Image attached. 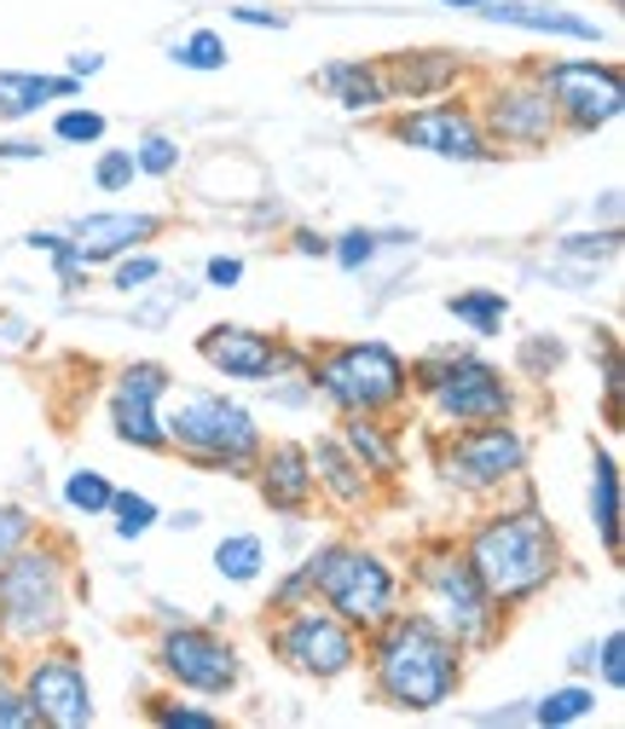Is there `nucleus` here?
Returning <instances> with one entry per match:
<instances>
[{"label": "nucleus", "mask_w": 625, "mask_h": 729, "mask_svg": "<svg viewBox=\"0 0 625 729\" xmlns=\"http://www.w3.org/2000/svg\"><path fill=\"white\" fill-rule=\"evenodd\" d=\"M371 683L400 713H435L463 683V648L429 614H382L371 637Z\"/></svg>", "instance_id": "nucleus-1"}, {"label": "nucleus", "mask_w": 625, "mask_h": 729, "mask_svg": "<svg viewBox=\"0 0 625 729\" xmlns=\"http://www.w3.org/2000/svg\"><path fill=\"white\" fill-rule=\"evenodd\" d=\"M134 174H139V169H134V151H105V157H99V169H93V180H99L105 192H123Z\"/></svg>", "instance_id": "nucleus-39"}, {"label": "nucleus", "mask_w": 625, "mask_h": 729, "mask_svg": "<svg viewBox=\"0 0 625 729\" xmlns=\"http://www.w3.org/2000/svg\"><path fill=\"white\" fill-rule=\"evenodd\" d=\"M197 354L232 382H267V377L285 371V348H278L267 331H250V324H209V331L197 336Z\"/></svg>", "instance_id": "nucleus-16"}, {"label": "nucleus", "mask_w": 625, "mask_h": 729, "mask_svg": "<svg viewBox=\"0 0 625 729\" xmlns=\"http://www.w3.org/2000/svg\"><path fill=\"white\" fill-rule=\"evenodd\" d=\"M238 24H250V30H290V18L285 12H267V7H232Z\"/></svg>", "instance_id": "nucleus-44"}, {"label": "nucleus", "mask_w": 625, "mask_h": 729, "mask_svg": "<svg viewBox=\"0 0 625 729\" xmlns=\"http://www.w3.org/2000/svg\"><path fill=\"white\" fill-rule=\"evenodd\" d=\"M111 516H116V533L123 539H139L157 526V504L146 493H111Z\"/></svg>", "instance_id": "nucleus-32"}, {"label": "nucleus", "mask_w": 625, "mask_h": 729, "mask_svg": "<svg viewBox=\"0 0 625 729\" xmlns=\"http://www.w3.org/2000/svg\"><path fill=\"white\" fill-rule=\"evenodd\" d=\"M238 278H244V261H238V255H215V261H209V284H220V290H232Z\"/></svg>", "instance_id": "nucleus-45"}, {"label": "nucleus", "mask_w": 625, "mask_h": 729, "mask_svg": "<svg viewBox=\"0 0 625 729\" xmlns=\"http://www.w3.org/2000/svg\"><path fill=\"white\" fill-rule=\"evenodd\" d=\"M169 394V371L163 364H128L123 382L111 394V429L123 445H139V452H163L169 435H163V412L157 400Z\"/></svg>", "instance_id": "nucleus-15"}, {"label": "nucleus", "mask_w": 625, "mask_h": 729, "mask_svg": "<svg viewBox=\"0 0 625 729\" xmlns=\"http://www.w3.org/2000/svg\"><path fill=\"white\" fill-rule=\"evenodd\" d=\"M325 88L342 111H382L389 105V81H382V65H366V58H342V65H325Z\"/></svg>", "instance_id": "nucleus-23"}, {"label": "nucleus", "mask_w": 625, "mask_h": 729, "mask_svg": "<svg viewBox=\"0 0 625 729\" xmlns=\"http://www.w3.org/2000/svg\"><path fill=\"white\" fill-rule=\"evenodd\" d=\"M591 521L602 533V551L620 556V463H614V452L591 458Z\"/></svg>", "instance_id": "nucleus-25"}, {"label": "nucleus", "mask_w": 625, "mask_h": 729, "mask_svg": "<svg viewBox=\"0 0 625 729\" xmlns=\"http://www.w3.org/2000/svg\"><path fill=\"white\" fill-rule=\"evenodd\" d=\"M412 382L435 400V412L447 423H498L510 417V382H504L498 364L458 354V348H435L417 359Z\"/></svg>", "instance_id": "nucleus-4"}, {"label": "nucleus", "mask_w": 625, "mask_h": 729, "mask_svg": "<svg viewBox=\"0 0 625 729\" xmlns=\"http://www.w3.org/2000/svg\"><path fill=\"white\" fill-rule=\"evenodd\" d=\"M308 382H313V389H325L342 412L377 417V412H389V405L406 400L412 371H406V359H400L389 342H348V348H336V354L319 359L308 371Z\"/></svg>", "instance_id": "nucleus-5"}, {"label": "nucleus", "mask_w": 625, "mask_h": 729, "mask_svg": "<svg viewBox=\"0 0 625 729\" xmlns=\"http://www.w3.org/2000/svg\"><path fill=\"white\" fill-rule=\"evenodd\" d=\"M42 718H35V706L24 701V688H7L0 683V729H35Z\"/></svg>", "instance_id": "nucleus-40"}, {"label": "nucleus", "mask_w": 625, "mask_h": 729, "mask_svg": "<svg viewBox=\"0 0 625 729\" xmlns=\"http://www.w3.org/2000/svg\"><path fill=\"white\" fill-rule=\"evenodd\" d=\"M53 267H58V284H65V290H82L93 261H88L82 250H76V238H65V243H58V250H53Z\"/></svg>", "instance_id": "nucleus-38"}, {"label": "nucleus", "mask_w": 625, "mask_h": 729, "mask_svg": "<svg viewBox=\"0 0 625 729\" xmlns=\"http://www.w3.org/2000/svg\"><path fill=\"white\" fill-rule=\"evenodd\" d=\"M447 313L463 324V331H475V336H498L504 319H510V301H504L498 290H463V296L447 301Z\"/></svg>", "instance_id": "nucleus-27"}, {"label": "nucleus", "mask_w": 625, "mask_h": 729, "mask_svg": "<svg viewBox=\"0 0 625 729\" xmlns=\"http://www.w3.org/2000/svg\"><path fill=\"white\" fill-rule=\"evenodd\" d=\"M308 579H313V597H325V608L336 620H348L354 632L359 625H377L382 614H394L389 562L359 551V544H325V551H313Z\"/></svg>", "instance_id": "nucleus-6"}, {"label": "nucleus", "mask_w": 625, "mask_h": 729, "mask_svg": "<svg viewBox=\"0 0 625 729\" xmlns=\"http://www.w3.org/2000/svg\"><path fill=\"white\" fill-rule=\"evenodd\" d=\"M255 475H261V498H267L278 516H301L313 504V493H319L313 458H308V445H296V440H278L273 452H261Z\"/></svg>", "instance_id": "nucleus-18"}, {"label": "nucleus", "mask_w": 625, "mask_h": 729, "mask_svg": "<svg viewBox=\"0 0 625 729\" xmlns=\"http://www.w3.org/2000/svg\"><path fill=\"white\" fill-rule=\"evenodd\" d=\"M562 359V342H528L521 348V364H556Z\"/></svg>", "instance_id": "nucleus-47"}, {"label": "nucleus", "mask_w": 625, "mask_h": 729, "mask_svg": "<svg viewBox=\"0 0 625 729\" xmlns=\"http://www.w3.org/2000/svg\"><path fill=\"white\" fill-rule=\"evenodd\" d=\"M602 683H609V688H625V637H620V632L602 637Z\"/></svg>", "instance_id": "nucleus-43"}, {"label": "nucleus", "mask_w": 625, "mask_h": 729, "mask_svg": "<svg viewBox=\"0 0 625 729\" xmlns=\"http://www.w3.org/2000/svg\"><path fill=\"white\" fill-rule=\"evenodd\" d=\"M394 139L412 151H429V157H452V162H487L493 157V139L481 128L475 111L463 105H423L394 116Z\"/></svg>", "instance_id": "nucleus-13"}, {"label": "nucleus", "mask_w": 625, "mask_h": 729, "mask_svg": "<svg viewBox=\"0 0 625 729\" xmlns=\"http://www.w3.org/2000/svg\"><path fill=\"white\" fill-rule=\"evenodd\" d=\"M65 620V562L53 551H18L0 562V632L12 643L53 637Z\"/></svg>", "instance_id": "nucleus-7"}, {"label": "nucleus", "mask_w": 625, "mask_h": 729, "mask_svg": "<svg viewBox=\"0 0 625 729\" xmlns=\"http://www.w3.org/2000/svg\"><path fill=\"white\" fill-rule=\"evenodd\" d=\"M296 250H301V255H331V238H319V232L301 227V232H296Z\"/></svg>", "instance_id": "nucleus-49"}, {"label": "nucleus", "mask_w": 625, "mask_h": 729, "mask_svg": "<svg viewBox=\"0 0 625 729\" xmlns=\"http://www.w3.org/2000/svg\"><path fill=\"white\" fill-rule=\"evenodd\" d=\"M111 493H116V486L99 475V470H76L65 481V504H70V510H82V516H105L111 510Z\"/></svg>", "instance_id": "nucleus-31"}, {"label": "nucleus", "mask_w": 625, "mask_h": 729, "mask_svg": "<svg viewBox=\"0 0 625 729\" xmlns=\"http://www.w3.org/2000/svg\"><path fill=\"white\" fill-rule=\"evenodd\" d=\"M354 423L342 429V445L359 458V470H377V475H394L400 470V452H394V440L382 435V423H371L366 412H348Z\"/></svg>", "instance_id": "nucleus-26"}, {"label": "nucleus", "mask_w": 625, "mask_h": 729, "mask_svg": "<svg viewBox=\"0 0 625 729\" xmlns=\"http://www.w3.org/2000/svg\"><path fill=\"white\" fill-rule=\"evenodd\" d=\"M544 99L556 105V121H568L574 134H597L625 111V88L614 65L597 58H562L544 70Z\"/></svg>", "instance_id": "nucleus-11"}, {"label": "nucleus", "mask_w": 625, "mask_h": 729, "mask_svg": "<svg viewBox=\"0 0 625 729\" xmlns=\"http://www.w3.org/2000/svg\"><path fill=\"white\" fill-rule=\"evenodd\" d=\"M163 232V220L157 215H128V209H116V215H82L70 227L76 238V250H82L88 261H111V255H128L134 243H146Z\"/></svg>", "instance_id": "nucleus-21"}, {"label": "nucleus", "mask_w": 625, "mask_h": 729, "mask_svg": "<svg viewBox=\"0 0 625 729\" xmlns=\"http://www.w3.org/2000/svg\"><path fill=\"white\" fill-rule=\"evenodd\" d=\"M42 157V139H0V162H35Z\"/></svg>", "instance_id": "nucleus-46"}, {"label": "nucleus", "mask_w": 625, "mask_h": 729, "mask_svg": "<svg viewBox=\"0 0 625 729\" xmlns=\"http://www.w3.org/2000/svg\"><path fill=\"white\" fill-rule=\"evenodd\" d=\"M463 76V58L447 47H429V53H394L382 65V81H389V99H440Z\"/></svg>", "instance_id": "nucleus-19"}, {"label": "nucleus", "mask_w": 625, "mask_h": 729, "mask_svg": "<svg viewBox=\"0 0 625 729\" xmlns=\"http://www.w3.org/2000/svg\"><path fill=\"white\" fill-rule=\"evenodd\" d=\"M487 24H516V30H533V35H562V40H602L597 18H579V12H562V7H539V0H481L475 7Z\"/></svg>", "instance_id": "nucleus-20"}, {"label": "nucleus", "mask_w": 625, "mask_h": 729, "mask_svg": "<svg viewBox=\"0 0 625 729\" xmlns=\"http://www.w3.org/2000/svg\"><path fill=\"white\" fill-rule=\"evenodd\" d=\"M308 597H313V579H308V562H301L296 574H290L285 585H278V591H273V602H267V608H278V614H290V608H301Z\"/></svg>", "instance_id": "nucleus-42"}, {"label": "nucleus", "mask_w": 625, "mask_h": 729, "mask_svg": "<svg viewBox=\"0 0 625 729\" xmlns=\"http://www.w3.org/2000/svg\"><path fill=\"white\" fill-rule=\"evenodd\" d=\"M174 65H180V70H204V76L227 70V40H220L215 30H192V35L174 47Z\"/></svg>", "instance_id": "nucleus-30"}, {"label": "nucleus", "mask_w": 625, "mask_h": 729, "mask_svg": "<svg viewBox=\"0 0 625 729\" xmlns=\"http://www.w3.org/2000/svg\"><path fill=\"white\" fill-rule=\"evenodd\" d=\"M157 666L180 683V688H197V695H227L244 678L232 643L215 632V625H169L163 643H157Z\"/></svg>", "instance_id": "nucleus-12"}, {"label": "nucleus", "mask_w": 625, "mask_h": 729, "mask_svg": "<svg viewBox=\"0 0 625 729\" xmlns=\"http://www.w3.org/2000/svg\"><path fill=\"white\" fill-rule=\"evenodd\" d=\"M163 435L180 458L197 470H227V475H255L261 458V429L255 417L227 394H180V405L163 417Z\"/></svg>", "instance_id": "nucleus-3"}, {"label": "nucleus", "mask_w": 625, "mask_h": 729, "mask_svg": "<svg viewBox=\"0 0 625 729\" xmlns=\"http://www.w3.org/2000/svg\"><path fill=\"white\" fill-rule=\"evenodd\" d=\"M597 713V695L585 683H568V688H556V695H544L539 706H528V718L544 724V729H562V724H579V718H591Z\"/></svg>", "instance_id": "nucleus-29"}, {"label": "nucleus", "mask_w": 625, "mask_h": 729, "mask_svg": "<svg viewBox=\"0 0 625 729\" xmlns=\"http://www.w3.org/2000/svg\"><path fill=\"white\" fill-rule=\"evenodd\" d=\"M308 458H313V481L325 486L336 504H366V498H371L366 470H359V458H354L342 440H319Z\"/></svg>", "instance_id": "nucleus-24"}, {"label": "nucleus", "mask_w": 625, "mask_h": 729, "mask_svg": "<svg viewBox=\"0 0 625 729\" xmlns=\"http://www.w3.org/2000/svg\"><path fill=\"white\" fill-rule=\"evenodd\" d=\"M24 701L35 706V718L53 724V729H82L93 724V688H88V672L76 655H47L30 666L24 678Z\"/></svg>", "instance_id": "nucleus-14"}, {"label": "nucleus", "mask_w": 625, "mask_h": 729, "mask_svg": "<svg viewBox=\"0 0 625 729\" xmlns=\"http://www.w3.org/2000/svg\"><path fill=\"white\" fill-rule=\"evenodd\" d=\"M151 718H157V724H169V729H220L215 713H204V706H174V701H157V706H151Z\"/></svg>", "instance_id": "nucleus-35"}, {"label": "nucleus", "mask_w": 625, "mask_h": 729, "mask_svg": "<svg viewBox=\"0 0 625 729\" xmlns=\"http://www.w3.org/2000/svg\"><path fill=\"white\" fill-rule=\"evenodd\" d=\"M30 526H35V521H30L24 510H18V504H0V562H7V556L18 551V544L30 539Z\"/></svg>", "instance_id": "nucleus-41"}, {"label": "nucleus", "mask_w": 625, "mask_h": 729, "mask_svg": "<svg viewBox=\"0 0 625 729\" xmlns=\"http://www.w3.org/2000/svg\"><path fill=\"white\" fill-rule=\"evenodd\" d=\"M487 139L504 146H544L556 134V105L544 99V88H498L487 99Z\"/></svg>", "instance_id": "nucleus-17"}, {"label": "nucleus", "mask_w": 625, "mask_h": 729, "mask_svg": "<svg viewBox=\"0 0 625 729\" xmlns=\"http://www.w3.org/2000/svg\"><path fill=\"white\" fill-rule=\"evenodd\" d=\"M273 655L290 666V672L301 678H342V672H354V660H359V637H354V625L348 620H336V614H319V602H301L285 614V625L273 632Z\"/></svg>", "instance_id": "nucleus-8"}, {"label": "nucleus", "mask_w": 625, "mask_h": 729, "mask_svg": "<svg viewBox=\"0 0 625 729\" xmlns=\"http://www.w3.org/2000/svg\"><path fill=\"white\" fill-rule=\"evenodd\" d=\"M134 169H139V174H157V180H163V174H174V169H180V146H174V139H163V134L139 139Z\"/></svg>", "instance_id": "nucleus-34"}, {"label": "nucleus", "mask_w": 625, "mask_h": 729, "mask_svg": "<svg viewBox=\"0 0 625 729\" xmlns=\"http://www.w3.org/2000/svg\"><path fill=\"white\" fill-rule=\"evenodd\" d=\"M440 7H470V12H475V7H481V0H440Z\"/></svg>", "instance_id": "nucleus-50"}, {"label": "nucleus", "mask_w": 625, "mask_h": 729, "mask_svg": "<svg viewBox=\"0 0 625 729\" xmlns=\"http://www.w3.org/2000/svg\"><path fill=\"white\" fill-rule=\"evenodd\" d=\"M261 562H267V544L255 533H232V539L215 544V567H220V579H232V585L261 579Z\"/></svg>", "instance_id": "nucleus-28"}, {"label": "nucleus", "mask_w": 625, "mask_h": 729, "mask_svg": "<svg viewBox=\"0 0 625 729\" xmlns=\"http://www.w3.org/2000/svg\"><path fill=\"white\" fill-rule=\"evenodd\" d=\"M470 567L481 574V585L493 591V602H528L539 597L544 585L556 579L562 567V551H556V533L551 521L539 516V504H521V510H504V516H487L470 539Z\"/></svg>", "instance_id": "nucleus-2"}, {"label": "nucleus", "mask_w": 625, "mask_h": 729, "mask_svg": "<svg viewBox=\"0 0 625 729\" xmlns=\"http://www.w3.org/2000/svg\"><path fill=\"white\" fill-rule=\"evenodd\" d=\"M423 585H429V597L440 602V625H447V637L458 648H475V643L493 637L498 602H493L487 585H481V574L470 567V556H458V551L429 556L423 562Z\"/></svg>", "instance_id": "nucleus-9"}, {"label": "nucleus", "mask_w": 625, "mask_h": 729, "mask_svg": "<svg viewBox=\"0 0 625 729\" xmlns=\"http://www.w3.org/2000/svg\"><path fill=\"white\" fill-rule=\"evenodd\" d=\"M440 470L452 486H470V493H493V486L516 481L528 470V440H521L510 423H463V435L447 440L440 452Z\"/></svg>", "instance_id": "nucleus-10"}, {"label": "nucleus", "mask_w": 625, "mask_h": 729, "mask_svg": "<svg viewBox=\"0 0 625 729\" xmlns=\"http://www.w3.org/2000/svg\"><path fill=\"white\" fill-rule=\"evenodd\" d=\"M157 278H163V261L157 255H128L123 267H116V290L134 296V290H146V284H157Z\"/></svg>", "instance_id": "nucleus-37"}, {"label": "nucleus", "mask_w": 625, "mask_h": 729, "mask_svg": "<svg viewBox=\"0 0 625 729\" xmlns=\"http://www.w3.org/2000/svg\"><path fill=\"white\" fill-rule=\"evenodd\" d=\"M53 134L65 139V146H93V139H105V116L88 111V105H76V111H65L53 121Z\"/></svg>", "instance_id": "nucleus-33"}, {"label": "nucleus", "mask_w": 625, "mask_h": 729, "mask_svg": "<svg viewBox=\"0 0 625 729\" xmlns=\"http://www.w3.org/2000/svg\"><path fill=\"white\" fill-rule=\"evenodd\" d=\"M82 81L76 76H35V70H0V121H24L53 99H76Z\"/></svg>", "instance_id": "nucleus-22"}, {"label": "nucleus", "mask_w": 625, "mask_h": 729, "mask_svg": "<svg viewBox=\"0 0 625 729\" xmlns=\"http://www.w3.org/2000/svg\"><path fill=\"white\" fill-rule=\"evenodd\" d=\"M105 70V53H70V76L82 81V76H99Z\"/></svg>", "instance_id": "nucleus-48"}, {"label": "nucleus", "mask_w": 625, "mask_h": 729, "mask_svg": "<svg viewBox=\"0 0 625 729\" xmlns=\"http://www.w3.org/2000/svg\"><path fill=\"white\" fill-rule=\"evenodd\" d=\"M331 255L342 261L348 273H359V267H371V255H377V232H342L336 243H331Z\"/></svg>", "instance_id": "nucleus-36"}]
</instances>
